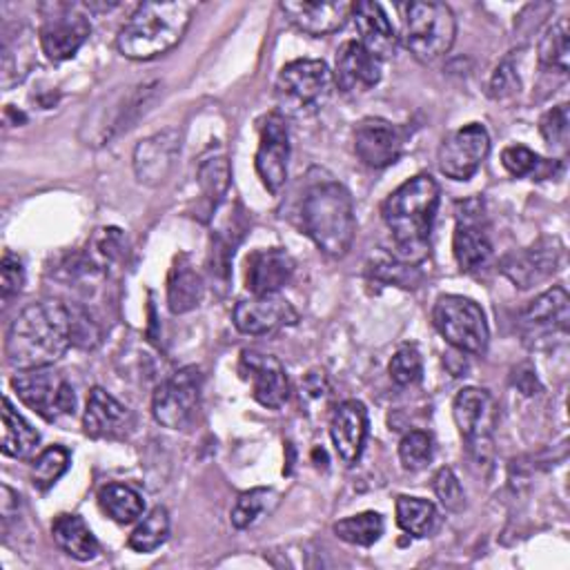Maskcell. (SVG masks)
<instances>
[{"mask_svg":"<svg viewBox=\"0 0 570 570\" xmlns=\"http://www.w3.org/2000/svg\"><path fill=\"white\" fill-rule=\"evenodd\" d=\"M501 163H503V167L512 174V176H517V178H521V176H530V174H534V169L539 167V156L532 151V149H528L525 145H510V147H505L503 151H501Z\"/></svg>","mask_w":570,"mask_h":570,"instance_id":"44","label":"cell"},{"mask_svg":"<svg viewBox=\"0 0 570 570\" xmlns=\"http://www.w3.org/2000/svg\"><path fill=\"white\" fill-rule=\"evenodd\" d=\"M11 387L27 407L47 421H56L60 414H73L76 410L73 387L49 367L20 370L11 379Z\"/></svg>","mask_w":570,"mask_h":570,"instance_id":"9","label":"cell"},{"mask_svg":"<svg viewBox=\"0 0 570 570\" xmlns=\"http://www.w3.org/2000/svg\"><path fill=\"white\" fill-rule=\"evenodd\" d=\"M294 276V258L283 247L256 249L247 256L245 283L252 294H276Z\"/></svg>","mask_w":570,"mask_h":570,"instance_id":"23","label":"cell"},{"mask_svg":"<svg viewBox=\"0 0 570 570\" xmlns=\"http://www.w3.org/2000/svg\"><path fill=\"white\" fill-rule=\"evenodd\" d=\"M156 85H136L127 94H118L109 107H100L96 114L98 125L91 129L87 145H105L147 109L149 98L154 96Z\"/></svg>","mask_w":570,"mask_h":570,"instance_id":"18","label":"cell"},{"mask_svg":"<svg viewBox=\"0 0 570 570\" xmlns=\"http://www.w3.org/2000/svg\"><path fill=\"white\" fill-rule=\"evenodd\" d=\"M396 523L412 537H430L439 528V512L428 499L401 494L396 499Z\"/></svg>","mask_w":570,"mask_h":570,"instance_id":"33","label":"cell"},{"mask_svg":"<svg viewBox=\"0 0 570 570\" xmlns=\"http://www.w3.org/2000/svg\"><path fill=\"white\" fill-rule=\"evenodd\" d=\"M387 372H390V379L401 387L419 383L423 376V358H421V352L416 350V345L403 343L390 358Z\"/></svg>","mask_w":570,"mask_h":570,"instance_id":"40","label":"cell"},{"mask_svg":"<svg viewBox=\"0 0 570 570\" xmlns=\"http://www.w3.org/2000/svg\"><path fill=\"white\" fill-rule=\"evenodd\" d=\"M91 33V24L85 13L71 4H56L51 13L45 16L38 38L42 53L51 62H62L76 56Z\"/></svg>","mask_w":570,"mask_h":570,"instance_id":"12","label":"cell"},{"mask_svg":"<svg viewBox=\"0 0 570 570\" xmlns=\"http://www.w3.org/2000/svg\"><path fill=\"white\" fill-rule=\"evenodd\" d=\"M169 537V512L163 505H156L147 512V517L134 528L127 539V546L134 552H154Z\"/></svg>","mask_w":570,"mask_h":570,"instance_id":"35","label":"cell"},{"mask_svg":"<svg viewBox=\"0 0 570 570\" xmlns=\"http://www.w3.org/2000/svg\"><path fill=\"white\" fill-rule=\"evenodd\" d=\"M254 165L265 189L269 194H278L287 180L289 165V134L281 114H269L261 125Z\"/></svg>","mask_w":570,"mask_h":570,"instance_id":"13","label":"cell"},{"mask_svg":"<svg viewBox=\"0 0 570 570\" xmlns=\"http://www.w3.org/2000/svg\"><path fill=\"white\" fill-rule=\"evenodd\" d=\"M568 60H570V33H568V20L559 18L552 22L541 40H539V62L546 69L566 73L568 71Z\"/></svg>","mask_w":570,"mask_h":570,"instance_id":"34","label":"cell"},{"mask_svg":"<svg viewBox=\"0 0 570 570\" xmlns=\"http://www.w3.org/2000/svg\"><path fill=\"white\" fill-rule=\"evenodd\" d=\"M56 546L78 561H91L98 554V541L78 514H58L51 523Z\"/></svg>","mask_w":570,"mask_h":570,"instance_id":"28","label":"cell"},{"mask_svg":"<svg viewBox=\"0 0 570 570\" xmlns=\"http://www.w3.org/2000/svg\"><path fill=\"white\" fill-rule=\"evenodd\" d=\"M203 276L194 267L189 254H178L167 274V305L174 314L191 312L203 298Z\"/></svg>","mask_w":570,"mask_h":570,"instance_id":"27","label":"cell"},{"mask_svg":"<svg viewBox=\"0 0 570 570\" xmlns=\"http://www.w3.org/2000/svg\"><path fill=\"white\" fill-rule=\"evenodd\" d=\"M281 11L285 18L309 36H325L338 31L352 16L350 2H309V0H283Z\"/></svg>","mask_w":570,"mask_h":570,"instance_id":"21","label":"cell"},{"mask_svg":"<svg viewBox=\"0 0 570 570\" xmlns=\"http://www.w3.org/2000/svg\"><path fill=\"white\" fill-rule=\"evenodd\" d=\"M334 76L323 60L301 58L287 62L274 85L281 116L309 118L330 100Z\"/></svg>","mask_w":570,"mask_h":570,"instance_id":"5","label":"cell"},{"mask_svg":"<svg viewBox=\"0 0 570 570\" xmlns=\"http://www.w3.org/2000/svg\"><path fill=\"white\" fill-rule=\"evenodd\" d=\"M332 76L345 94H361L381 80V60H376L361 42L347 40L336 51Z\"/></svg>","mask_w":570,"mask_h":570,"instance_id":"22","label":"cell"},{"mask_svg":"<svg viewBox=\"0 0 570 570\" xmlns=\"http://www.w3.org/2000/svg\"><path fill=\"white\" fill-rule=\"evenodd\" d=\"M240 374L252 385V396L269 410H278L289 399V379L281 361L254 350L240 352Z\"/></svg>","mask_w":570,"mask_h":570,"instance_id":"14","label":"cell"},{"mask_svg":"<svg viewBox=\"0 0 570 570\" xmlns=\"http://www.w3.org/2000/svg\"><path fill=\"white\" fill-rule=\"evenodd\" d=\"M234 325L238 332L249 336H261L276 332L285 325H294L298 321V312L292 303L276 294H254V298L238 301L234 307Z\"/></svg>","mask_w":570,"mask_h":570,"instance_id":"15","label":"cell"},{"mask_svg":"<svg viewBox=\"0 0 570 570\" xmlns=\"http://www.w3.org/2000/svg\"><path fill=\"white\" fill-rule=\"evenodd\" d=\"M432 321L439 334L459 352L483 354L490 341L485 314L479 303L459 294H443L432 307Z\"/></svg>","mask_w":570,"mask_h":570,"instance_id":"7","label":"cell"},{"mask_svg":"<svg viewBox=\"0 0 570 570\" xmlns=\"http://www.w3.org/2000/svg\"><path fill=\"white\" fill-rule=\"evenodd\" d=\"M412 267L407 263L403 265H392V263H379V267H374V274H379L383 281H394L403 287H410L412 283Z\"/></svg>","mask_w":570,"mask_h":570,"instance_id":"47","label":"cell"},{"mask_svg":"<svg viewBox=\"0 0 570 570\" xmlns=\"http://www.w3.org/2000/svg\"><path fill=\"white\" fill-rule=\"evenodd\" d=\"M229 178H232V169H229V163L225 156H207L198 165V187H200L203 198L209 205V212L227 194Z\"/></svg>","mask_w":570,"mask_h":570,"instance_id":"38","label":"cell"},{"mask_svg":"<svg viewBox=\"0 0 570 570\" xmlns=\"http://www.w3.org/2000/svg\"><path fill=\"white\" fill-rule=\"evenodd\" d=\"M276 503H278V494L272 488H252L247 492H240L232 508V525L238 530H245L254 525Z\"/></svg>","mask_w":570,"mask_h":570,"instance_id":"37","label":"cell"},{"mask_svg":"<svg viewBox=\"0 0 570 570\" xmlns=\"http://www.w3.org/2000/svg\"><path fill=\"white\" fill-rule=\"evenodd\" d=\"M490 151V136L481 122L463 125L443 138L436 151L439 171L452 180H468L476 174Z\"/></svg>","mask_w":570,"mask_h":570,"instance_id":"11","label":"cell"},{"mask_svg":"<svg viewBox=\"0 0 570 570\" xmlns=\"http://www.w3.org/2000/svg\"><path fill=\"white\" fill-rule=\"evenodd\" d=\"M98 505L109 519H114L116 523H122V525L136 521L145 510L142 497L125 483L102 485L98 492Z\"/></svg>","mask_w":570,"mask_h":570,"instance_id":"32","label":"cell"},{"mask_svg":"<svg viewBox=\"0 0 570 570\" xmlns=\"http://www.w3.org/2000/svg\"><path fill=\"white\" fill-rule=\"evenodd\" d=\"M354 151L358 160L372 169L394 165L403 151V134L385 118H363L354 127Z\"/></svg>","mask_w":570,"mask_h":570,"instance_id":"16","label":"cell"},{"mask_svg":"<svg viewBox=\"0 0 570 570\" xmlns=\"http://www.w3.org/2000/svg\"><path fill=\"white\" fill-rule=\"evenodd\" d=\"M432 454H434V441L425 430H412L399 443V459L403 468L410 472L423 470L432 461Z\"/></svg>","mask_w":570,"mask_h":570,"instance_id":"41","label":"cell"},{"mask_svg":"<svg viewBox=\"0 0 570 570\" xmlns=\"http://www.w3.org/2000/svg\"><path fill=\"white\" fill-rule=\"evenodd\" d=\"M69 450L62 445H51L42 450L31 463V483L36 490H49L69 468Z\"/></svg>","mask_w":570,"mask_h":570,"instance_id":"39","label":"cell"},{"mask_svg":"<svg viewBox=\"0 0 570 570\" xmlns=\"http://www.w3.org/2000/svg\"><path fill=\"white\" fill-rule=\"evenodd\" d=\"M561 247L557 240L543 238L534 243L532 247L510 254L501 263V272L519 287H532L534 283L548 278L559 267Z\"/></svg>","mask_w":570,"mask_h":570,"instance_id":"20","label":"cell"},{"mask_svg":"<svg viewBox=\"0 0 570 570\" xmlns=\"http://www.w3.org/2000/svg\"><path fill=\"white\" fill-rule=\"evenodd\" d=\"M456 36V20L443 2H410L403 18V38L407 49L421 62H434L445 56Z\"/></svg>","mask_w":570,"mask_h":570,"instance_id":"6","label":"cell"},{"mask_svg":"<svg viewBox=\"0 0 570 570\" xmlns=\"http://www.w3.org/2000/svg\"><path fill=\"white\" fill-rule=\"evenodd\" d=\"M568 292L563 287H552L537 296L523 312V323L537 330H566L570 309Z\"/></svg>","mask_w":570,"mask_h":570,"instance_id":"31","label":"cell"},{"mask_svg":"<svg viewBox=\"0 0 570 570\" xmlns=\"http://www.w3.org/2000/svg\"><path fill=\"white\" fill-rule=\"evenodd\" d=\"M517 87H519V80H517L514 69H512L508 62H501V65L494 69L492 80H490V94H492V98H505V96L514 94Z\"/></svg>","mask_w":570,"mask_h":570,"instance_id":"46","label":"cell"},{"mask_svg":"<svg viewBox=\"0 0 570 570\" xmlns=\"http://www.w3.org/2000/svg\"><path fill=\"white\" fill-rule=\"evenodd\" d=\"M194 4L185 0L142 2L120 27L116 47L125 58L154 60L180 42Z\"/></svg>","mask_w":570,"mask_h":570,"instance_id":"3","label":"cell"},{"mask_svg":"<svg viewBox=\"0 0 570 570\" xmlns=\"http://www.w3.org/2000/svg\"><path fill=\"white\" fill-rule=\"evenodd\" d=\"M131 425V412L107 390L94 387L87 396L82 414V430L91 439H114L127 432Z\"/></svg>","mask_w":570,"mask_h":570,"instance_id":"24","label":"cell"},{"mask_svg":"<svg viewBox=\"0 0 570 570\" xmlns=\"http://www.w3.org/2000/svg\"><path fill=\"white\" fill-rule=\"evenodd\" d=\"M73 343L71 309L53 298L29 303L11 321L4 336V358L13 370L53 365Z\"/></svg>","mask_w":570,"mask_h":570,"instance_id":"1","label":"cell"},{"mask_svg":"<svg viewBox=\"0 0 570 570\" xmlns=\"http://www.w3.org/2000/svg\"><path fill=\"white\" fill-rule=\"evenodd\" d=\"M476 212L459 214V223L454 227L452 236V252L463 272H476L481 269L490 256H492V245L485 234V229L479 225Z\"/></svg>","mask_w":570,"mask_h":570,"instance_id":"26","label":"cell"},{"mask_svg":"<svg viewBox=\"0 0 570 570\" xmlns=\"http://www.w3.org/2000/svg\"><path fill=\"white\" fill-rule=\"evenodd\" d=\"M439 207V185L430 174H416L399 185L381 205L394 254L403 263H421L430 252L432 223Z\"/></svg>","mask_w":570,"mask_h":570,"instance_id":"2","label":"cell"},{"mask_svg":"<svg viewBox=\"0 0 570 570\" xmlns=\"http://www.w3.org/2000/svg\"><path fill=\"white\" fill-rule=\"evenodd\" d=\"M38 443H40L38 430L4 396L2 399V439H0L2 454L13 459H27L36 452Z\"/></svg>","mask_w":570,"mask_h":570,"instance_id":"29","label":"cell"},{"mask_svg":"<svg viewBox=\"0 0 570 570\" xmlns=\"http://www.w3.org/2000/svg\"><path fill=\"white\" fill-rule=\"evenodd\" d=\"M330 439L343 463L358 461L367 439V410L361 401H343L330 419Z\"/></svg>","mask_w":570,"mask_h":570,"instance_id":"19","label":"cell"},{"mask_svg":"<svg viewBox=\"0 0 570 570\" xmlns=\"http://www.w3.org/2000/svg\"><path fill=\"white\" fill-rule=\"evenodd\" d=\"M352 16H354L356 29L361 33L358 42L376 60H385L396 53L399 38L379 2H356V4H352Z\"/></svg>","mask_w":570,"mask_h":570,"instance_id":"25","label":"cell"},{"mask_svg":"<svg viewBox=\"0 0 570 570\" xmlns=\"http://www.w3.org/2000/svg\"><path fill=\"white\" fill-rule=\"evenodd\" d=\"M452 416L468 443V450L476 459H485L492 450V430L497 423V407L494 399L483 387H463L454 396Z\"/></svg>","mask_w":570,"mask_h":570,"instance_id":"10","label":"cell"},{"mask_svg":"<svg viewBox=\"0 0 570 570\" xmlns=\"http://www.w3.org/2000/svg\"><path fill=\"white\" fill-rule=\"evenodd\" d=\"M24 285V267H22V261L11 254V252H4L2 254V263H0V292H2V298H11L16 296Z\"/></svg>","mask_w":570,"mask_h":570,"instance_id":"45","label":"cell"},{"mask_svg":"<svg viewBox=\"0 0 570 570\" xmlns=\"http://www.w3.org/2000/svg\"><path fill=\"white\" fill-rule=\"evenodd\" d=\"M301 218L305 234L327 256L347 254L354 232V203L350 191L336 180L314 183L301 205Z\"/></svg>","mask_w":570,"mask_h":570,"instance_id":"4","label":"cell"},{"mask_svg":"<svg viewBox=\"0 0 570 570\" xmlns=\"http://www.w3.org/2000/svg\"><path fill=\"white\" fill-rule=\"evenodd\" d=\"M432 490L448 512H461L465 508V492L452 468H439L432 479Z\"/></svg>","mask_w":570,"mask_h":570,"instance_id":"42","label":"cell"},{"mask_svg":"<svg viewBox=\"0 0 570 570\" xmlns=\"http://www.w3.org/2000/svg\"><path fill=\"white\" fill-rule=\"evenodd\" d=\"M180 154V134L176 129H163L140 140L134 149V174L140 185H160Z\"/></svg>","mask_w":570,"mask_h":570,"instance_id":"17","label":"cell"},{"mask_svg":"<svg viewBox=\"0 0 570 570\" xmlns=\"http://www.w3.org/2000/svg\"><path fill=\"white\" fill-rule=\"evenodd\" d=\"M200 387L203 376L194 365L176 370L169 379H165L154 396H151V414L154 419L169 430H187L200 405Z\"/></svg>","mask_w":570,"mask_h":570,"instance_id":"8","label":"cell"},{"mask_svg":"<svg viewBox=\"0 0 570 570\" xmlns=\"http://www.w3.org/2000/svg\"><path fill=\"white\" fill-rule=\"evenodd\" d=\"M570 118H568V105L561 102L557 107H552L550 111H546L539 120V129L543 140L552 147V149H563L568 142V131H570Z\"/></svg>","mask_w":570,"mask_h":570,"instance_id":"43","label":"cell"},{"mask_svg":"<svg viewBox=\"0 0 570 570\" xmlns=\"http://www.w3.org/2000/svg\"><path fill=\"white\" fill-rule=\"evenodd\" d=\"M33 65V42L31 31L16 27V33L4 31L2 40V69H0V85L2 89H11L18 85Z\"/></svg>","mask_w":570,"mask_h":570,"instance_id":"30","label":"cell"},{"mask_svg":"<svg viewBox=\"0 0 570 570\" xmlns=\"http://www.w3.org/2000/svg\"><path fill=\"white\" fill-rule=\"evenodd\" d=\"M383 517L379 512H361V514H352L345 519H338L334 523V534L338 539H343L345 543L352 546H372L381 539L383 534Z\"/></svg>","mask_w":570,"mask_h":570,"instance_id":"36","label":"cell"}]
</instances>
